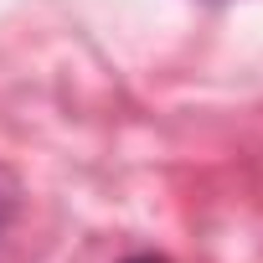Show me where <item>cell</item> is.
Masks as SVG:
<instances>
[{
	"label": "cell",
	"instance_id": "7a4b0ae2",
	"mask_svg": "<svg viewBox=\"0 0 263 263\" xmlns=\"http://www.w3.org/2000/svg\"><path fill=\"white\" fill-rule=\"evenodd\" d=\"M119 263H171V258H160V253H129V258H119Z\"/></svg>",
	"mask_w": 263,
	"mask_h": 263
},
{
	"label": "cell",
	"instance_id": "6da1fadb",
	"mask_svg": "<svg viewBox=\"0 0 263 263\" xmlns=\"http://www.w3.org/2000/svg\"><path fill=\"white\" fill-rule=\"evenodd\" d=\"M16 201H21V191H16L11 171H0V237H6V227H11V217H16Z\"/></svg>",
	"mask_w": 263,
	"mask_h": 263
}]
</instances>
